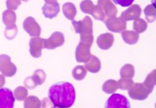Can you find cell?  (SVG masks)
<instances>
[{
    "label": "cell",
    "instance_id": "cell-29",
    "mask_svg": "<svg viewBox=\"0 0 156 108\" xmlns=\"http://www.w3.org/2000/svg\"><path fill=\"white\" fill-rule=\"evenodd\" d=\"M134 82L132 78H122L119 79L118 81V88L122 90H128L132 87Z\"/></svg>",
    "mask_w": 156,
    "mask_h": 108
},
{
    "label": "cell",
    "instance_id": "cell-7",
    "mask_svg": "<svg viewBox=\"0 0 156 108\" xmlns=\"http://www.w3.org/2000/svg\"><path fill=\"white\" fill-rule=\"evenodd\" d=\"M105 25L112 32L119 33L126 30V23L121 17H111L105 20Z\"/></svg>",
    "mask_w": 156,
    "mask_h": 108
},
{
    "label": "cell",
    "instance_id": "cell-19",
    "mask_svg": "<svg viewBox=\"0 0 156 108\" xmlns=\"http://www.w3.org/2000/svg\"><path fill=\"white\" fill-rule=\"evenodd\" d=\"M16 13L12 10H6L3 14V22L6 27H11L16 25Z\"/></svg>",
    "mask_w": 156,
    "mask_h": 108
},
{
    "label": "cell",
    "instance_id": "cell-33",
    "mask_svg": "<svg viewBox=\"0 0 156 108\" xmlns=\"http://www.w3.org/2000/svg\"><path fill=\"white\" fill-rule=\"evenodd\" d=\"M7 8L9 10H16L18 7L21 5V0H7L6 2Z\"/></svg>",
    "mask_w": 156,
    "mask_h": 108
},
{
    "label": "cell",
    "instance_id": "cell-26",
    "mask_svg": "<svg viewBox=\"0 0 156 108\" xmlns=\"http://www.w3.org/2000/svg\"><path fill=\"white\" fill-rule=\"evenodd\" d=\"M94 8V5L91 0H83L80 3V8L84 13L91 14Z\"/></svg>",
    "mask_w": 156,
    "mask_h": 108
},
{
    "label": "cell",
    "instance_id": "cell-34",
    "mask_svg": "<svg viewBox=\"0 0 156 108\" xmlns=\"http://www.w3.org/2000/svg\"><path fill=\"white\" fill-rule=\"evenodd\" d=\"M113 3L115 4L121 6V7H130L132 5V3L134 2V0H113Z\"/></svg>",
    "mask_w": 156,
    "mask_h": 108
},
{
    "label": "cell",
    "instance_id": "cell-5",
    "mask_svg": "<svg viewBox=\"0 0 156 108\" xmlns=\"http://www.w3.org/2000/svg\"><path fill=\"white\" fill-rule=\"evenodd\" d=\"M0 72L7 77H12L16 73V65L11 62V58L8 55H0Z\"/></svg>",
    "mask_w": 156,
    "mask_h": 108
},
{
    "label": "cell",
    "instance_id": "cell-15",
    "mask_svg": "<svg viewBox=\"0 0 156 108\" xmlns=\"http://www.w3.org/2000/svg\"><path fill=\"white\" fill-rule=\"evenodd\" d=\"M42 12H43L44 16L46 18L53 19L58 16V14L60 12V6L59 3H46L43 6L42 8Z\"/></svg>",
    "mask_w": 156,
    "mask_h": 108
},
{
    "label": "cell",
    "instance_id": "cell-12",
    "mask_svg": "<svg viewBox=\"0 0 156 108\" xmlns=\"http://www.w3.org/2000/svg\"><path fill=\"white\" fill-rule=\"evenodd\" d=\"M140 15H141V8L140 6L138 4H133L131 5V7H129L126 10L122 12L120 17L125 22H128L139 18Z\"/></svg>",
    "mask_w": 156,
    "mask_h": 108
},
{
    "label": "cell",
    "instance_id": "cell-16",
    "mask_svg": "<svg viewBox=\"0 0 156 108\" xmlns=\"http://www.w3.org/2000/svg\"><path fill=\"white\" fill-rule=\"evenodd\" d=\"M85 68L86 70L92 73H99L101 69V62L99 58L95 55H90L88 60L85 62Z\"/></svg>",
    "mask_w": 156,
    "mask_h": 108
},
{
    "label": "cell",
    "instance_id": "cell-1",
    "mask_svg": "<svg viewBox=\"0 0 156 108\" xmlns=\"http://www.w3.org/2000/svg\"><path fill=\"white\" fill-rule=\"evenodd\" d=\"M48 96L54 107H71L76 100L75 88L68 82L55 83L49 88Z\"/></svg>",
    "mask_w": 156,
    "mask_h": 108
},
{
    "label": "cell",
    "instance_id": "cell-3",
    "mask_svg": "<svg viewBox=\"0 0 156 108\" xmlns=\"http://www.w3.org/2000/svg\"><path fill=\"white\" fill-rule=\"evenodd\" d=\"M128 94L130 97L133 100L144 101L150 95V92L145 88L142 83H136L133 84L132 87L128 89Z\"/></svg>",
    "mask_w": 156,
    "mask_h": 108
},
{
    "label": "cell",
    "instance_id": "cell-18",
    "mask_svg": "<svg viewBox=\"0 0 156 108\" xmlns=\"http://www.w3.org/2000/svg\"><path fill=\"white\" fill-rule=\"evenodd\" d=\"M62 12H63V15L66 17V18L71 20V21H74V18L76 15V8L73 3H64L62 6Z\"/></svg>",
    "mask_w": 156,
    "mask_h": 108
},
{
    "label": "cell",
    "instance_id": "cell-17",
    "mask_svg": "<svg viewBox=\"0 0 156 108\" xmlns=\"http://www.w3.org/2000/svg\"><path fill=\"white\" fill-rule=\"evenodd\" d=\"M122 37L125 43L128 45H135L139 41V34L134 31H123L122 32Z\"/></svg>",
    "mask_w": 156,
    "mask_h": 108
},
{
    "label": "cell",
    "instance_id": "cell-20",
    "mask_svg": "<svg viewBox=\"0 0 156 108\" xmlns=\"http://www.w3.org/2000/svg\"><path fill=\"white\" fill-rule=\"evenodd\" d=\"M156 71L155 69H154L151 73H150L147 75L146 78L145 79V82H144V85L145 86V88H147V90L149 91L150 93L153 92L154 88L155 86L156 83Z\"/></svg>",
    "mask_w": 156,
    "mask_h": 108
},
{
    "label": "cell",
    "instance_id": "cell-2",
    "mask_svg": "<svg viewBox=\"0 0 156 108\" xmlns=\"http://www.w3.org/2000/svg\"><path fill=\"white\" fill-rule=\"evenodd\" d=\"M76 33L80 34L81 42H85L92 46L94 41L93 36V23L90 17H84L81 21H72Z\"/></svg>",
    "mask_w": 156,
    "mask_h": 108
},
{
    "label": "cell",
    "instance_id": "cell-25",
    "mask_svg": "<svg viewBox=\"0 0 156 108\" xmlns=\"http://www.w3.org/2000/svg\"><path fill=\"white\" fill-rule=\"evenodd\" d=\"M147 22L142 18H136L133 22V29L134 32H136L138 34L144 32L145 31L147 30Z\"/></svg>",
    "mask_w": 156,
    "mask_h": 108
},
{
    "label": "cell",
    "instance_id": "cell-6",
    "mask_svg": "<svg viewBox=\"0 0 156 108\" xmlns=\"http://www.w3.org/2000/svg\"><path fill=\"white\" fill-rule=\"evenodd\" d=\"M64 35L60 32H55L48 39H44V48L54 50L64 44Z\"/></svg>",
    "mask_w": 156,
    "mask_h": 108
},
{
    "label": "cell",
    "instance_id": "cell-37",
    "mask_svg": "<svg viewBox=\"0 0 156 108\" xmlns=\"http://www.w3.org/2000/svg\"><path fill=\"white\" fill-rule=\"evenodd\" d=\"M46 3H55L57 2V0H44Z\"/></svg>",
    "mask_w": 156,
    "mask_h": 108
},
{
    "label": "cell",
    "instance_id": "cell-13",
    "mask_svg": "<svg viewBox=\"0 0 156 108\" xmlns=\"http://www.w3.org/2000/svg\"><path fill=\"white\" fill-rule=\"evenodd\" d=\"M98 7L102 10L105 16L111 17H116L118 13V10L115 5L112 3L111 0H98Z\"/></svg>",
    "mask_w": 156,
    "mask_h": 108
},
{
    "label": "cell",
    "instance_id": "cell-32",
    "mask_svg": "<svg viewBox=\"0 0 156 108\" xmlns=\"http://www.w3.org/2000/svg\"><path fill=\"white\" fill-rule=\"evenodd\" d=\"M16 33H17V28H16V25L6 27L5 37L8 40H12L13 38H15Z\"/></svg>",
    "mask_w": 156,
    "mask_h": 108
},
{
    "label": "cell",
    "instance_id": "cell-10",
    "mask_svg": "<svg viewBox=\"0 0 156 108\" xmlns=\"http://www.w3.org/2000/svg\"><path fill=\"white\" fill-rule=\"evenodd\" d=\"M23 28L30 36H40L41 33V28L38 22L32 17H27L23 22Z\"/></svg>",
    "mask_w": 156,
    "mask_h": 108
},
{
    "label": "cell",
    "instance_id": "cell-22",
    "mask_svg": "<svg viewBox=\"0 0 156 108\" xmlns=\"http://www.w3.org/2000/svg\"><path fill=\"white\" fill-rule=\"evenodd\" d=\"M145 13V19L147 20V22L151 23L155 21L156 18V7L155 4H150V5L146 6L144 10Z\"/></svg>",
    "mask_w": 156,
    "mask_h": 108
},
{
    "label": "cell",
    "instance_id": "cell-35",
    "mask_svg": "<svg viewBox=\"0 0 156 108\" xmlns=\"http://www.w3.org/2000/svg\"><path fill=\"white\" fill-rule=\"evenodd\" d=\"M25 85L28 88H35L37 86V84L35 83V81L34 80V78L33 77H28V78H26V80H25Z\"/></svg>",
    "mask_w": 156,
    "mask_h": 108
},
{
    "label": "cell",
    "instance_id": "cell-24",
    "mask_svg": "<svg viewBox=\"0 0 156 108\" xmlns=\"http://www.w3.org/2000/svg\"><path fill=\"white\" fill-rule=\"evenodd\" d=\"M73 77L74 78V79L77 80V81H81L82 79L85 78V77L86 76V69L85 66H82V65H78V66H76L74 69H73Z\"/></svg>",
    "mask_w": 156,
    "mask_h": 108
},
{
    "label": "cell",
    "instance_id": "cell-11",
    "mask_svg": "<svg viewBox=\"0 0 156 108\" xmlns=\"http://www.w3.org/2000/svg\"><path fill=\"white\" fill-rule=\"evenodd\" d=\"M30 53L34 58H40L42 55V50L44 48V39L35 36L30 41Z\"/></svg>",
    "mask_w": 156,
    "mask_h": 108
},
{
    "label": "cell",
    "instance_id": "cell-23",
    "mask_svg": "<svg viewBox=\"0 0 156 108\" xmlns=\"http://www.w3.org/2000/svg\"><path fill=\"white\" fill-rule=\"evenodd\" d=\"M120 75L122 78H132L135 75V69L132 65H123L120 70Z\"/></svg>",
    "mask_w": 156,
    "mask_h": 108
},
{
    "label": "cell",
    "instance_id": "cell-9",
    "mask_svg": "<svg viewBox=\"0 0 156 108\" xmlns=\"http://www.w3.org/2000/svg\"><path fill=\"white\" fill-rule=\"evenodd\" d=\"M90 47L91 46L89 44L81 42L78 44L77 47L76 49V60L77 62L85 63L88 60L90 54Z\"/></svg>",
    "mask_w": 156,
    "mask_h": 108
},
{
    "label": "cell",
    "instance_id": "cell-14",
    "mask_svg": "<svg viewBox=\"0 0 156 108\" xmlns=\"http://www.w3.org/2000/svg\"><path fill=\"white\" fill-rule=\"evenodd\" d=\"M96 42L101 50H108L114 43V36L112 33H104L98 36Z\"/></svg>",
    "mask_w": 156,
    "mask_h": 108
},
{
    "label": "cell",
    "instance_id": "cell-28",
    "mask_svg": "<svg viewBox=\"0 0 156 108\" xmlns=\"http://www.w3.org/2000/svg\"><path fill=\"white\" fill-rule=\"evenodd\" d=\"M32 77L35 83L37 84V85H41V84H44V82L45 81L46 74L44 71L42 70V69H37V70L35 71Z\"/></svg>",
    "mask_w": 156,
    "mask_h": 108
},
{
    "label": "cell",
    "instance_id": "cell-38",
    "mask_svg": "<svg viewBox=\"0 0 156 108\" xmlns=\"http://www.w3.org/2000/svg\"><path fill=\"white\" fill-rule=\"evenodd\" d=\"M22 1H25V2H27V1H29V0H22Z\"/></svg>",
    "mask_w": 156,
    "mask_h": 108
},
{
    "label": "cell",
    "instance_id": "cell-21",
    "mask_svg": "<svg viewBox=\"0 0 156 108\" xmlns=\"http://www.w3.org/2000/svg\"><path fill=\"white\" fill-rule=\"evenodd\" d=\"M118 82L113 79H108L105 81L102 87L103 91L108 94H113L118 90Z\"/></svg>",
    "mask_w": 156,
    "mask_h": 108
},
{
    "label": "cell",
    "instance_id": "cell-36",
    "mask_svg": "<svg viewBox=\"0 0 156 108\" xmlns=\"http://www.w3.org/2000/svg\"><path fill=\"white\" fill-rule=\"evenodd\" d=\"M5 84V78L3 75H0V88Z\"/></svg>",
    "mask_w": 156,
    "mask_h": 108
},
{
    "label": "cell",
    "instance_id": "cell-30",
    "mask_svg": "<svg viewBox=\"0 0 156 108\" xmlns=\"http://www.w3.org/2000/svg\"><path fill=\"white\" fill-rule=\"evenodd\" d=\"M25 107H41V101L38 99L36 97H29L25 102Z\"/></svg>",
    "mask_w": 156,
    "mask_h": 108
},
{
    "label": "cell",
    "instance_id": "cell-27",
    "mask_svg": "<svg viewBox=\"0 0 156 108\" xmlns=\"http://www.w3.org/2000/svg\"><path fill=\"white\" fill-rule=\"evenodd\" d=\"M14 97L15 99L18 101H23L27 97L28 95V92H27V89L24 87H18L17 88H16V90L14 91L13 92Z\"/></svg>",
    "mask_w": 156,
    "mask_h": 108
},
{
    "label": "cell",
    "instance_id": "cell-31",
    "mask_svg": "<svg viewBox=\"0 0 156 108\" xmlns=\"http://www.w3.org/2000/svg\"><path fill=\"white\" fill-rule=\"evenodd\" d=\"M91 15L93 16V17H94V19H96L98 21H101V22H105V13H104L102 12V10L98 7V5H94V10L92 12Z\"/></svg>",
    "mask_w": 156,
    "mask_h": 108
},
{
    "label": "cell",
    "instance_id": "cell-8",
    "mask_svg": "<svg viewBox=\"0 0 156 108\" xmlns=\"http://www.w3.org/2000/svg\"><path fill=\"white\" fill-rule=\"evenodd\" d=\"M15 97L11 89L0 88V108H13Z\"/></svg>",
    "mask_w": 156,
    "mask_h": 108
},
{
    "label": "cell",
    "instance_id": "cell-4",
    "mask_svg": "<svg viewBox=\"0 0 156 108\" xmlns=\"http://www.w3.org/2000/svg\"><path fill=\"white\" fill-rule=\"evenodd\" d=\"M105 106L106 108H130L131 104L125 96L113 93L106 101Z\"/></svg>",
    "mask_w": 156,
    "mask_h": 108
}]
</instances>
